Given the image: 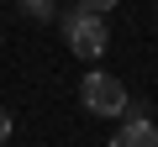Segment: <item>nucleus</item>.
<instances>
[{"label":"nucleus","instance_id":"f257e3e1","mask_svg":"<svg viewBox=\"0 0 158 147\" xmlns=\"http://www.w3.org/2000/svg\"><path fill=\"white\" fill-rule=\"evenodd\" d=\"M53 21H58V32L69 37V53L90 58V63H95V58L106 53V42H111V32H106V16H100V11H85L79 0H74L69 11H58Z\"/></svg>","mask_w":158,"mask_h":147},{"label":"nucleus","instance_id":"f03ea898","mask_svg":"<svg viewBox=\"0 0 158 147\" xmlns=\"http://www.w3.org/2000/svg\"><path fill=\"white\" fill-rule=\"evenodd\" d=\"M127 84L116 79V74H106V68H90L85 74V84H79V105H85L90 116H121L127 110Z\"/></svg>","mask_w":158,"mask_h":147},{"label":"nucleus","instance_id":"7ed1b4c3","mask_svg":"<svg viewBox=\"0 0 158 147\" xmlns=\"http://www.w3.org/2000/svg\"><path fill=\"white\" fill-rule=\"evenodd\" d=\"M106 147H158V126H153L148 116H142V121H127Z\"/></svg>","mask_w":158,"mask_h":147},{"label":"nucleus","instance_id":"20e7f679","mask_svg":"<svg viewBox=\"0 0 158 147\" xmlns=\"http://www.w3.org/2000/svg\"><path fill=\"white\" fill-rule=\"evenodd\" d=\"M16 6H21V16H32V21H53V16H58L53 0H16Z\"/></svg>","mask_w":158,"mask_h":147},{"label":"nucleus","instance_id":"39448f33","mask_svg":"<svg viewBox=\"0 0 158 147\" xmlns=\"http://www.w3.org/2000/svg\"><path fill=\"white\" fill-rule=\"evenodd\" d=\"M79 6H85V11H100V16H106V11L116 6V0H79Z\"/></svg>","mask_w":158,"mask_h":147},{"label":"nucleus","instance_id":"423d86ee","mask_svg":"<svg viewBox=\"0 0 158 147\" xmlns=\"http://www.w3.org/2000/svg\"><path fill=\"white\" fill-rule=\"evenodd\" d=\"M6 137H11V110H0V147H6Z\"/></svg>","mask_w":158,"mask_h":147}]
</instances>
